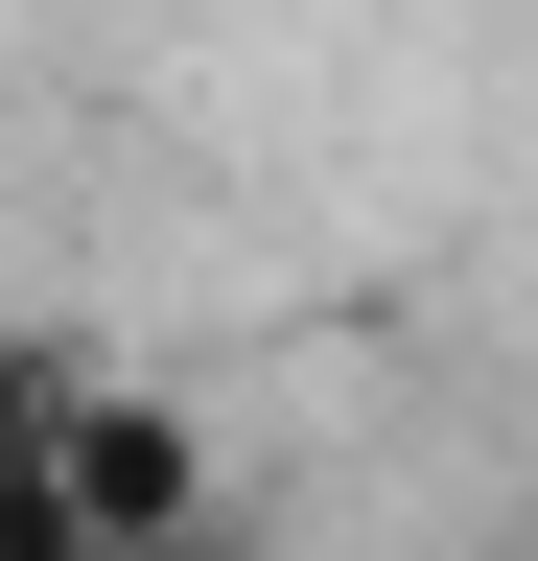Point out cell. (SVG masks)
Returning a JSON list of instances; mask_svg holds the SVG:
<instances>
[{
	"instance_id": "2",
	"label": "cell",
	"mask_w": 538,
	"mask_h": 561,
	"mask_svg": "<svg viewBox=\"0 0 538 561\" xmlns=\"http://www.w3.org/2000/svg\"><path fill=\"white\" fill-rule=\"evenodd\" d=\"M94 561H211V538H94Z\"/></svg>"
},
{
	"instance_id": "1",
	"label": "cell",
	"mask_w": 538,
	"mask_h": 561,
	"mask_svg": "<svg viewBox=\"0 0 538 561\" xmlns=\"http://www.w3.org/2000/svg\"><path fill=\"white\" fill-rule=\"evenodd\" d=\"M0 561H94L71 468H47V375H0Z\"/></svg>"
}]
</instances>
